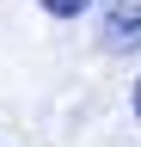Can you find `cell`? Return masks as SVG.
Returning <instances> with one entry per match:
<instances>
[{
    "mask_svg": "<svg viewBox=\"0 0 141 147\" xmlns=\"http://www.w3.org/2000/svg\"><path fill=\"white\" fill-rule=\"evenodd\" d=\"M86 6H92V0H43V12H49V18H80Z\"/></svg>",
    "mask_w": 141,
    "mask_h": 147,
    "instance_id": "obj_2",
    "label": "cell"
},
{
    "mask_svg": "<svg viewBox=\"0 0 141 147\" xmlns=\"http://www.w3.org/2000/svg\"><path fill=\"white\" fill-rule=\"evenodd\" d=\"M135 117H141V80H135Z\"/></svg>",
    "mask_w": 141,
    "mask_h": 147,
    "instance_id": "obj_3",
    "label": "cell"
},
{
    "mask_svg": "<svg viewBox=\"0 0 141 147\" xmlns=\"http://www.w3.org/2000/svg\"><path fill=\"white\" fill-rule=\"evenodd\" d=\"M98 43L111 49V55H129L141 49V0H111L98 18Z\"/></svg>",
    "mask_w": 141,
    "mask_h": 147,
    "instance_id": "obj_1",
    "label": "cell"
}]
</instances>
